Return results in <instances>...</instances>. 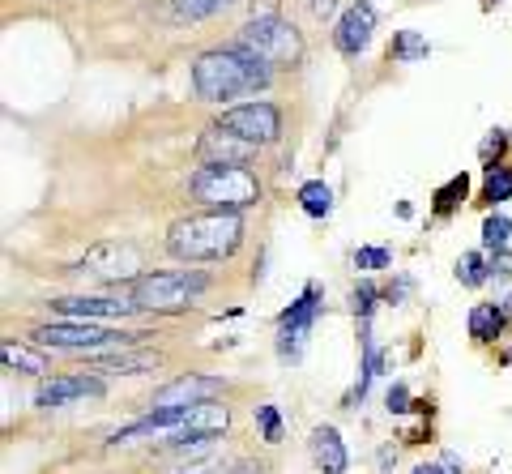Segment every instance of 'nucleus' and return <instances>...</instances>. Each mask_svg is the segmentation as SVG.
<instances>
[{"mask_svg":"<svg viewBox=\"0 0 512 474\" xmlns=\"http://www.w3.org/2000/svg\"><path fill=\"white\" fill-rule=\"evenodd\" d=\"M269 82H274V69L239 43L214 47V52L197 56V65H192V90L205 103H231L239 94L269 90Z\"/></svg>","mask_w":512,"mask_h":474,"instance_id":"obj_1","label":"nucleus"},{"mask_svg":"<svg viewBox=\"0 0 512 474\" xmlns=\"http://www.w3.org/2000/svg\"><path fill=\"white\" fill-rule=\"evenodd\" d=\"M244 214H222V210H205V214H188L180 223H171L167 231V252L175 261L188 265H205V261H227L244 244Z\"/></svg>","mask_w":512,"mask_h":474,"instance_id":"obj_2","label":"nucleus"},{"mask_svg":"<svg viewBox=\"0 0 512 474\" xmlns=\"http://www.w3.org/2000/svg\"><path fill=\"white\" fill-rule=\"evenodd\" d=\"M188 193L197 197L205 210L244 214L261 201V180H256V171L239 167V163H201L197 176L188 180Z\"/></svg>","mask_w":512,"mask_h":474,"instance_id":"obj_3","label":"nucleus"},{"mask_svg":"<svg viewBox=\"0 0 512 474\" xmlns=\"http://www.w3.org/2000/svg\"><path fill=\"white\" fill-rule=\"evenodd\" d=\"M146 334H128L116 325H94V321H52V325H35L30 342L39 351H69V355H103V351H124L137 346Z\"/></svg>","mask_w":512,"mask_h":474,"instance_id":"obj_4","label":"nucleus"},{"mask_svg":"<svg viewBox=\"0 0 512 474\" xmlns=\"http://www.w3.org/2000/svg\"><path fill=\"white\" fill-rule=\"evenodd\" d=\"M205 287H210L205 274L171 270V274H141L137 282H128L124 295L146 312H184V308H192V299H197Z\"/></svg>","mask_w":512,"mask_h":474,"instance_id":"obj_5","label":"nucleus"},{"mask_svg":"<svg viewBox=\"0 0 512 474\" xmlns=\"http://www.w3.org/2000/svg\"><path fill=\"white\" fill-rule=\"evenodd\" d=\"M137 270H141V252L128 240H107V244H94L69 274L82 278L86 287H128V282L141 278Z\"/></svg>","mask_w":512,"mask_h":474,"instance_id":"obj_6","label":"nucleus"},{"mask_svg":"<svg viewBox=\"0 0 512 474\" xmlns=\"http://www.w3.org/2000/svg\"><path fill=\"white\" fill-rule=\"evenodd\" d=\"M239 47H248L252 56H261L269 69H295L303 60V39L286 18H252L239 30Z\"/></svg>","mask_w":512,"mask_h":474,"instance_id":"obj_7","label":"nucleus"},{"mask_svg":"<svg viewBox=\"0 0 512 474\" xmlns=\"http://www.w3.org/2000/svg\"><path fill=\"white\" fill-rule=\"evenodd\" d=\"M320 312H325V299H320L316 282H308V287H303V295L278 316V359H282V363H299V359H303V346H308Z\"/></svg>","mask_w":512,"mask_h":474,"instance_id":"obj_8","label":"nucleus"},{"mask_svg":"<svg viewBox=\"0 0 512 474\" xmlns=\"http://www.w3.org/2000/svg\"><path fill=\"white\" fill-rule=\"evenodd\" d=\"M218 124H222V129H227V133H235V137L252 141V146H269V141H278V133H282V112H278L274 103L256 99V103L227 107Z\"/></svg>","mask_w":512,"mask_h":474,"instance_id":"obj_9","label":"nucleus"},{"mask_svg":"<svg viewBox=\"0 0 512 474\" xmlns=\"http://www.w3.org/2000/svg\"><path fill=\"white\" fill-rule=\"evenodd\" d=\"M52 308L60 321H124V316H137L141 308L133 304L128 295H64V299H52Z\"/></svg>","mask_w":512,"mask_h":474,"instance_id":"obj_10","label":"nucleus"},{"mask_svg":"<svg viewBox=\"0 0 512 474\" xmlns=\"http://www.w3.org/2000/svg\"><path fill=\"white\" fill-rule=\"evenodd\" d=\"M372 35H376V5L372 0H355V5H346L338 26H333V47L355 60L372 47Z\"/></svg>","mask_w":512,"mask_h":474,"instance_id":"obj_11","label":"nucleus"},{"mask_svg":"<svg viewBox=\"0 0 512 474\" xmlns=\"http://www.w3.org/2000/svg\"><path fill=\"white\" fill-rule=\"evenodd\" d=\"M218 389H222V376H201V372L175 376L171 385H163L150 398V410H163V406H201V402H210Z\"/></svg>","mask_w":512,"mask_h":474,"instance_id":"obj_12","label":"nucleus"},{"mask_svg":"<svg viewBox=\"0 0 512 474\" xmlns=\"http://www.w3.org/2000/svg\"><path fill=\"white\" fill-rule=\"evenodd\" d=\"M308 453H312V466L316 474H346L350 470V453H346V440L333 423H320L308 436Z\"/></svg>","mask_w":512,"mask_h":474,"instance_id":"obj_13","label":"nucleus"},{"mask_svg":"<svg viewBox=\"0 0 512 474\" xmlns=\"http://www.w3.org/2000/svg\"><path fill=\"white\" fill-rule=\"evenodd\" d=\"M107 385L99 376H56L35 393V406L39 410H56V406H69V402H82V398H99Z\"/></svg>","mask_w":512,"mask_h":474,"instance_id":"obj_14","label":"nucleus"},{"mask_svg":"<svg viewBox=\"0 0 512 474\" xmlns=\"http://www.w3.org/2000/svg\"><path fill=\"white\" fill-rule=\"evenodd\" d=\"M197 154H201V163H239V167H248V158L256 154V146L244 141V137L227 133L222 124H214V129H205Z\"/></svg>","mask_w":512,"mask_h":474,"instance_id":"obj_15","label":"nucleus"},{"mask_svg":"<svg viewBox=\"0 0 512 474\" xmlns=\"http://www.w3.org/2000/svg\"><path fill=\"white\" fill-rule=\"evenodd\" d=\"M90 372H107V376H137V372H154L158 359L154 351H133V346H124L116 355H86Z\"/></svg>","mask_w":512,"mask_h":474,"instance_id":"obj_16","label":"nucleus"},{"mask_svg":"<svg viewBox=\"0 0 512 474\" xmlns=\"http://www.w3.org/2000/svg\"><path fill=\"white\" fill-rule=\"evenodd\" d=\"M453 278L461 282V287H483V282L495 278V261L487 257V252H461L457 265H453Z\"/></svg>","mask_w":512,"mask_h":474,"instance_id":"obj_17","label":"nucleus"},{"mask_svg":"<svg viewBox=\"0 0 512 474\" xmlns=\"http://www.w3.org/2000/svg\"><path fill=\"white\" fill-rule=\"evenodd\" d=\"M466 193H470V176H466V171H457L453 180H444L436 193H431V214H436V218L457 214L461 201H466Z\"/></svg>","mask_w":512,"mask_h":474,"instance_id":"obj_18","label":"nucleus"},{"mask_svg":"<svg viewBox=\"0 0 512 474\" xmlns=\"http://www.w3.org/2000/svg\"><path fill=\"white\" fill-rule=\"evenodd\" d=\"M504 334V308L500 304H474L470 308V338L474 342H495Z\"/></svg>","mask_w":512,"mask_h":474,"instance_id":"obj_19","label":"nucleus"},{"mask_svg":"<svg viewBox=\"0 0 512 474\" xmlns=\"http://www.w3.org/2000/svg\"><path fill=\"white\" fill-rule=\"evenodd\" d=\"M512 197V167L500 163V167H491L487 176H483V188H478V205L483 210H495V205H504Z\"/></svg>","mask_w":512,"mask_h":474,"instance_id":"obj_20","label":"nucleus"},{"mask_svg":"<svg viewBox=\"0 0 512 474\" xmlns=\"http://www.w3.org/2000/svg\"><path fill=\"white\" fill-rule=\"evenodd\" d=\"M427 56H431V43L419 35V30H397L393 43H389V60H397V65H419Z\"/></svg>","mask_w":512,"mask_h":474,"instance_id":"obj_21","label":"nucleus"},{"mask_svg":"<svg viewBox=\"0 0 512 474\" xmlns=\"http://www.w3.org/2000/svg\"><path fill=\"white\" fill-rule=\"evenodd\" d=\"M299 210L308 214V218H329L333 214V188L325 180L299 184Z\"/></svg>","mask_w":512,"mask_h":474,"instance_id":"obj_22","label":"nucleus"},{"mask_svg":"<svg viewBox=\"0 0 512 474\" xmlns=\"http://www.w3.org/2000/svg\"><path fill=\"white\" fill-rule=\"evenodd\" d=\"M508 240H512V218L500 214V210H491L487 223H483V252H487V257H504Z\"/></svg>","mask_w":512,"mask_h":474,"instance_id":"obj_23","label":"nucleus"},{"mask_svg":"<svg viewBox=\"0 0 512 474\" xmlns=\"http://www.w3.org/2000/svg\"><path fill=\"white\" fill-rule=\"evenodd\" d=\"M9 372H22V376H43L47 372V359L39 351H30V346H18V342H5V351H0Z\"/></svg>","mask_w":512,"mask_h":474,"instance_id":"obj_24","label":"nucleus"},{"mask_svg":"<svg viewBox=\"0 0 512 474\" xmlns=\"http://www.w3.org/2000/svg\"><path fill=\"white\" fill-rule=\"evenodd\" d=\"M235 0H171V13L180 22H205V18H214V13L222 9H231Z\"/></svg>","mask_w":512,"mask_h":474,"instance_id":"obj_25","label":"nucleus"},{"mask_svg":"<svg viewBox=\"0 0 512 474\" xmlns=\"http://www.w3.org/2000/svg\"><path fill=\"white\" fill-rule=\"evenodd\" d=\"M380 299H384V291L376 287V282H359V287L355 291H350V308H355V316H359V321H372V312H376V304H380Z\"/></svg>","mask_w":512,"mask_h":474,"instance_id":"obj_26","label":"nucleus"},{"mask_svg":"<svg viewBox=\"0 0 512 474\" xmlns=\"http://www.w3.org/2000/svg\"><path fill=\"white\" fill-rule=\"evenodd\" d=\"M350 261H355V270H363V274H380V270H389L393 265V252L367 244V248H355V257Z\"/></svg>","mask_w":512,"mask_h":474,"instance_id":"obj_27","label":"nucleus"},{"mask_svg":"<svg viewBox=\"0 0 512 474\" xmlns=\"http://www.w3.org/2000/svg\"><path fill=\"white\" fill-rule=\"evenodd\" d=\"M504 150H508V133H504V129H491V133L483 137V146H478V158H483V167L491 171V167H500Z\"/></svg>","mask_w":512,"mask_h":474,"instance_id":"obj_28","label":"nucleus"},{"mask_svg":"<svg viewBox=\"0 0 512 474\" xmlns=\"http://www.w3.org/2000/svg\"><path fill=\"white\" fill-rule=\"evenodd\" d=\"M256 428H261L265 445H278V440H282V415H278V406H256Z\"/></svg>","mask_w":512,"mask_h":474,"instance_id":"obj_29","label":"nucleus"},{"mask_svg":"<svg viewBox=\"0 0 512 474\" xmlns=\"http://www.w3.org/2000/svg\"><path fill=\"white\" fill-rule=\"evenodd\" d=\"M495 304L512 312V270L508 265H495Z\"/></svg>","mask_w":512,"mask_h":474,"instance_id":"obj_30","label":"nucleus"},{"mask_svg":"<svg viewBox=\"0 0 512 474\" xmlns=\"http://www.w3.org/2000/svg\"><path fill=\"white\" fill-rule=\"evenodd\" d=\"M384 406H389V415H406V410H410V389L393 385L389 393H384Z\"/></svg>","mask_w":512,"mask_h":474,"instance_id":"obj_31","label":"nucleus"},{"mask_svg":"<svg viewBox=\"0 0 512 474\" xmlns=\"http://www.w3.org/2000/svg\"><path fill=\"white\" fill-rule=\"evenodd\" d=\"M414 474H444V466H427L423 462V466H414Z\"/></svg>","mask_w":512,"mask_h":474,"instance_id":"obj_32","label":"nucleus"}]
</instances>
